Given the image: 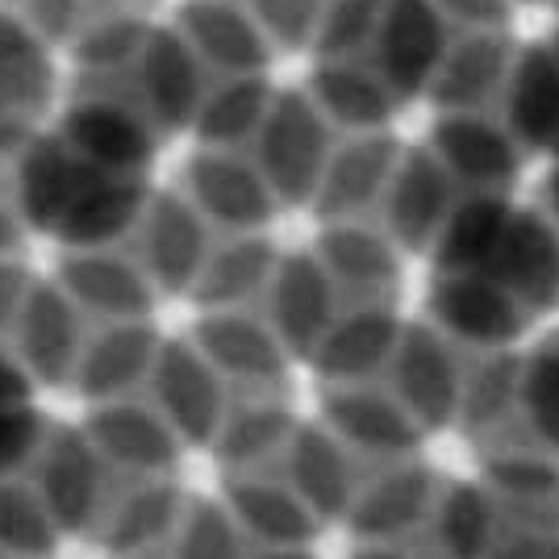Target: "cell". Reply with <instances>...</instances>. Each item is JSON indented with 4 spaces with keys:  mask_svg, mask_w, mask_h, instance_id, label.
<instances>
[{
    "mask_svg": "<svg viewBox=\"0 0 559 559\" xmlns=\"http://www.w3.org/2000/svg\"><path fill=\"white\" fill-rule=\"evenodd\" d=\"M50 96V63L38 43L0 17V146L25 139L29 121L43 114Z\"/></svg>",
    "mask_w": 559,
    "mask_h": 559,
    "instance_id": "cell-5",
    "label": "cell"
},
{
    "mask_svg": "<svg viewBox=\"0 0 559 559\" xmlns=\"http://www.w3.org/2000/svg\"><path fill=\"white\" fill-rule=\"evenodd\" d=\"M455 435L480 472H559V326L513 350Z\"/></svg>",
    "mask_w": 559,
    "mask_h": 559,
    "instance_id": "cell-1",
    "label": "cell"
},
{
    "mask_svg": "<svg viewBox=\"0 0 559 559\" xmlns=\"http://www.w3.org/2000/svg\"><path fill=\"white\" fill-rule=\"evenodd\" d=\"M472 559H559V472H480Z\"/></svg>",
    "mask_w": 559,
    "mask_h": 559,
    "instance_id": "cell-2",
    "label": "cell"
},
{
    "mask_svg": "<svg viewBox=\"0 0 559 559\" xmlns=\"http://www.w3.org/2000/svg\"><path fill=\"white\" fill-rule=\"evenodd\" d=\"M192 192H197V210H205L213 222H222L234 234H255L280 210L259 167L238 159L230 146H210L205 155L192 159Z\"/></svg>",
    "mask_w": 559,
    "mask_h": 559,
    "instance_id": "cell-4",
    "label": "cell"
},
{
    "mask_svg": "<svg viewBox=\"0 0 559 559\" xmlns=\"http://www.w3.org/2000/svg\"><path fill=\"white\" fill-rule=\"evenodd\" d=\"M263 151H259V176L267 180L272 197L284 205H309L318 176L326 167V155L334 139H330L326 114L313 105V96L301 93H280L267 96L263 114H259L255 130Z\"/></svg>",
    "mask_w": 559,
    "mask_h": 559,
    "instance_id": "cell-3",
    "label": "cell"
},
{
    "mask_svg": "<svg viewBox=\"0 0 559 559\" xmlns=\"http://www.w3.org/2000/svg\"><path fill=\"white\" fill-rule=\"evenodd\" d=\"M25 421H29V405L22 401V389L13 384V376L0 372V467L9 464V455L22 451Z\"/></svg>",
    "mask_w": 559,
    "mask_h": 559,
    "instance_id": "cell-6",
    "label": "cell"
}]
</instances>
